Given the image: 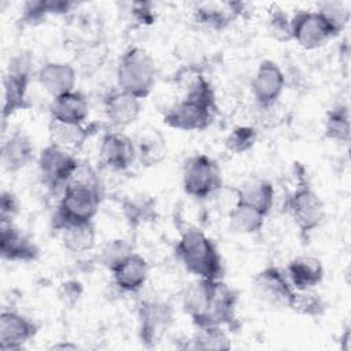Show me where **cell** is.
<instances>
[{
  "mask_svg": "<svg viewBox=\"0 0 351 351\" xmlns=\"http://www.w3.org/2000/svg\"><path fill=\"white\" fill-rule=\"evenodd\" d=\"M136 159L145 167L160 163L166 156V140L155 128L140 129L133 138Z\"/></svg>",
  "mask_w": 351,
  "mask_h": 351,
  "instance_id": "obj_24",
  "label": "cell"
},
{
  "mask_svg": "<svg viewBox=\"0 0 351 351\" xmlns=\"http://www.w3.org/2000/svg\"><path fill=\"white\" fill-rule=\"evenodd\" d=\"M133 252V245L129 240L112 239L103 245V248L99 252L97 261L107 270L112 271L122 261H125Z\"/></svg>",
  "mask_w": 351,
  "mask_h": 351,
  "instance_id": "obj_32",
  "label": "cell"
},
{
  "mask_svg": "<svg viewBox=\"0 0 351 351\" xmlns=\"http://www.w3.org/2000/svg\"><path fill=\"white\" fill-rule=\"evenodd\" d=\"M80 160L74 154L55 145L44 147L37 158L38 176L49 191H63L77 170Z\"/></svg>",
  "mask_w": 351,
  "mask_h": 351,
  "instance_id": "obj_7",
  "label": "cell"
},
{
  "mask_svg": "<svg viewBox=\"0 0 351 351\" xmlns=\"http://www.w3.org/2000/svg\"><path fill=\"white\" fill-rule=\"evenodd\" d=\"M156 64L152 56L140 47L128 48L117 66L118 89L143 100L151 95L156 84Z\"/></svg>",
  "mask_w": 351,
  "mask_h": 351,
  "instance_id": "obj_3",
  "label": "cell"
},
{
  "mask_svg": "<svg viewBox=\"0 0 351 351\" xmlns=\"http://www.w3.org/2000/svg\"><path fill=\"white\" fill-rule=\"evenodd\" d=\"M181 181L184 192L197 200L215 196L223 186L219 165L206 154H195L185 159Z\"/></svg>",
  "mask_w": 351,
  "mask_h": 351,
  "instance_id": "obj_5",
  "label": "cell"
},
{
  "mask_svg": "<svg viewBox=\"0 0 351 351\" xmlns=\"http://www.w3.org/2000/svg\"><path fill=\"white\" fill-rule=\"evenodd\" d=\"M106 119L114 130L132 125L141 112V100L121 89L110 92L103 100Z\"/></svg>",
  "mask_w": 351,
  "mask_h": 351,
  "instance_id": "obj_17",
  "label": "cell"
},
{
  "mask_svg": "<svg viewBox=\"0 0 351 351\" xmlns=\"http://www.w3.org/2000/svg\"><path fill=\"white\" fill-rule=\"evenodd\" d=\"M63 247L73 254L90 251L96 244V229L93 221L64 225L58 230Z\"/></svg>",
  "mask_w": 351,
  "mask_h": 351,
  "instance_id": "obj_25",
  "label": "cell"
},
{
  "mask_svg": "<svg viewBox=\"0 0 351 351\" xmlns=\"http://www.w3.org/2000/svg\"><path fill=\"white\" fill-rule=\"evenodd\" d=\"M32 64L30 55L25 52L14 55L10 59L3 77V129L14 114L27 110L32 106L27 96L29 84L32 80Z\"/></svg>",
  "mask_w": 351,
  "mask_h": 351,
  "instance_id": "obj_4",
  "label": "cell"
},
{
  "mask_svg": "<svg viewBox=\"0 0 351 351\" xmlns=\"http://www.w3.org/2000/svg\"><path fill=\"white\" fill-rule=\"evenodd\" d=\"M123 211L132 225H138L151 218L154 207L147 200H128L123 204Z\"/></svg>",
  "mask_w": 351,
  "mask_h": 351,
  "instance_id": "obj_36",
  "label": "cell"
},
{
  "mask_svg": "<svg viewBox=\"0 0 351 351\" xmlns=\"http://www.w3.org/2000/svg\"><path fill=\"white\" fill-rule=\"evenodd\" d=\"M101 202L100 184H69L62 191L58 207L52 217L53 230L64 225L90 222L96 217Z\"/></svg>",
  "mask_w": 351,
  "mask_h": 351,
  "instance_id": "obj_2",
  "label": "cell"
},
{
  "mask_svg": "<svg viewBox=\"0 0 351 351\" xmlns=\"http://www.w3.org/2000/svg\"><path fill=\"white\" fill-rule=\"evenodd\" d=\"M38 332V325L15 310H3L0 315V351H19Z\"/></svg>",
  "mask_w": 351,
  "mask_h": 351,
  "instance_id": "obj_14",
  "label": "cell"
},
{
  "mask_svg": "<svg viewBox=\"0 0 351 351\" xmlns=\"http://www.w3.org/2000/svg\"><path fill=\"white\" fill-rule=\"evenodd\" d=\"M132 14L136 18V21L143 23V25H151L155 21L152 3H147V1L133 3L132 4Z\"/></svg>",
  "mask_w": 351,
  "mask_h": 351,
  "instance_id": "obj_38",
  "label": "cell"
},
{
  "mask_svg": "<svg viewBox=\"0 0 351 351\" xmlns=\"http://www.w3.org/2000/svg\"><path fill=\"white\" fill-rule=\"evenodd\" d=\"M19 213V200L11 191H1L0 195V221H12Z\"/></svg>",
  "mask_w": 351,
  "mask_h": 351,
  "instance_id": "obj_37",
  "label": "cell"
},
{
  "mask_svg": "<svg viewBox=\"0 0 351 351\" xmlns=\"http://www.w3.org/2000/svg\"><path fill=\"white\" fill-rule=\"evenodd\" d=\"M193 19L197 25L211 30L225 29L234 19L226 3L223 4H202L193 12Z\"/></svg>",
  "mask_w": 351,
  "mask_h": 351,
  "instance_id": "obj_30",
  "label": "cell"
},
{
  "mask_svg": "<svg viewBox=\"0 0 351 351\" xmlns=\"http://www.w3.org/2000/svg\"><path fill=\"white\" fill-rule=\"evenodd\" d=\"M285 207L304 240L325 219L324 202L304 177H299L296 188L285 202Z\"/></svg>",
  "mask_w": 351,
  "mask_h": 351,
  "instance_id": "obj_6",
  "label": "cell"
},
{
  "mask_svg": "<svg viewBox=\"0 0 351 351\" xmlns=\"http://www.w3.org/2000/svg\"><path fill=\"white\" fill-rule=\"evenodd\" d=\"M228 217L230 229L239 234H255L261 232L266 219L263 213L239 199L228 211Z\"/></svg>",
  "mask_w": 351,
  "mask_h": 351,
  "instance_id": "obj_26",
  "label": "cell"
},
{
  "mask_svg": "<svg viewBox=\"0 0 351 351\" xmlns=\"http://www.w3.org/2000/svg\"><path fill=\"white\" fill-rule=\"evenodd\" d=\"M49 143L55 144L71 154L82 148L86 140L97 132V123H60L56 121H49L48 125Z\"/></svg>",
  "mask_w": 351,
  "mask_h": 351,
  "instance_id": "obj_23",
  "label": "cell"
},
{
  "mask_svg": "<svg viewBox=\"0 0 351 351\" xmlns=\"http://www.w3.org/2000/svg\"><path fill=\"white\" fill-rule=\"evenodd\" d=\"M252 291L261 302L271 307L289 310L296 293L285 271L273 265L263 267L254 276Z\"/></svg>",
  "mask_w": 351,
  "mask_h": 351,
  "instance_id": "obj_9",
  "label": "cell"
},
{
  "mask_svg": "<svg viewBox=\"0 0 351 351\" xmlns=\"http://www.w3.org/2000/svg\"><path fill=\"white\" fill-rule=\"evenodd\" d=\"M258 140V132L252 126H237L225 138V147L233 154H244L250 151Z\"/></svg>",
  "mask_w": 351,
  "mask_h": 351,
  "instance_id": "obj_34",
  "label": "cell"
},
{
  "mask_svg": "<svg viewBox=\"0 0 351 351\" xmlns=\"http://www.w3.org/2000/svg\"><path fill=\"white\" fill-rule=\"evenodd\" d=\"M36 80L38 85L53 99L75 90L77 73L70 63L47 62L38 69Z\"/></svg>",
  "mask_w": 351,
  "mask_h": 351,
  "instance_id": "obj_18",
  "label": "cell"
},
{
  "mask_svg": "<svg viewBox=\"0 0 351 351\" xmlns=\"http://www.w3.org/2000/svg\"><path fill=\"white\" fill-rule=\"evenodd\" d=\"M100 163L112 171H125L136 160V148L132 137L119 130H107L99 147Z\"/></svg>",
  "mask_w": 351,
  "mask_h": 351,
  "instance_id": "obj_13",
  "label": "cell"
},
{
  "mask_svg": "<svg viewBox=\"0 0 351 351\" xmlns=\"http://www.w3.org/2000/svg\"><path fill=\"white\" fill-rule=\"evenodd\" d=\"M215 112V103L181 97L165 111L163 122L171 129L182 132H200L206 130L213 123Z\"/></svg>",
  "mask_w": 351,
  "mask_h": 351,
  "instance_id": "obj_8",
  "label": "cell"
},
{
  "mask_svg": "<svg viewBox=\"0 0 351 351\" xmlns=\"http://www.w3.org/2000/svg\"><path fill=\"white\" fill-rule=\"evenodd\" d=\"M230 339L225 332L223 326L219 325H207V326H197L196 332L188 343L185 348L191 350H229L230 348Z\"/></svg>",
  "mask_w": 351,
  "mask_h": 351,
  "instance_id": "obj_29",
  "label": "cell"
},
{
  "mask_svg": "<svg viewBox=\"0 0 351 351\" xmlns=\"http://www.w3.org/2000/svg\"><path fill=\"white\" fill-rule=\"evenodd\" d=\"M350 110L346 104H337L332 107L324 121V136L325 138L341 144L350 141Z\"/></svg>",
  "mask_w": 351,
  "mask_h": 351,
  "instance_id": "obj_28",
  "label": "cell"
},
{
  "mask_svg": "<svg viewBox=\"0 0 351 351\" xmlns=\"http://www.w3.org/2000/svg\"><path fill=\"white\" fill-rule=\"evenodd\" d=\"M317 12L321 15L333 37L340 34L350 21V11L341 1H325L319 5Z\"/></svg>",
  "mask_w": 351,
  "mask_h": 351,
  "instance_id": "obj_31",
  "label": "cell"
},
{
  "mask_svg": "<svg viewBox=\"0 0 351 351\" xmlns=\"http://www.w3.org/2000/svg\"><path fill=\"white\" fill-rule=\"evenodd\" d=\"M52 350H75L77 346L75 344H71V343H58V344H53L51 347Z\"/></svg>",
  "mask_w": 351,
  "mask_h": 351,
  "instance_id": "obj_39",
  "label": "cell"
},
{
  "mask_svg": "<svg viewBox=\"0 0 351 351\" xmlns=\"http://www.w3.org/2000/svg\"><path fill=\"white\" fill-rule=\"evenodd\" d=\"M217 280H202L191 282L182 293V308L195 326H200L210 310L214 285Z\"/></svg>",
  "mask_w": 351,
  "mask_h": 351,
  "instance_id": "obj_21",
  "label": "cell"
},
{
  "mask_svg": "<svg viewBox=\"0 0 351 351\" xmlns=\"http://www.w3.org/2000/svg\"><path fill=\"white\" fill-rule=\"evenodd\" d=\"M49 115L52 121L60 123H85L89 115L88 99L80 90H73L53 97L49 104Z\"/></svg>",
  "mask_w": 351,
  "mask_h": 351,
  "instance_id": "obj_22",
  "label": "cell"
},
{
  "mask_svg": "<svg viewBox=\"0 0 351 351\" xmlns=\"http://www.w3.org/2000/svg\"><path fill=\"white\" fill-rule=\"evenodd\" d=\"M285 274L291 285L296 291H308L315 289L325 276L322 262L310 255H300L288 262L285 267Z\"/></svg>",
  "mask_w": 351,
  "mask_h": 351,
  "instance_id": "obj_20",
  "label": "cell"
},
{
  "mask_svg": "<svg viewBox=\"0 0 351 351\" xmlns=\"http://www.w3.org/2000/svg\"><path fill=\"white\" fill-rule=\"evenodd\" d=\"M137 321L141 341L152 346L173 324V307L162 300H143L137 306Z\"/></svg>",
  "mask_w": 351,
  "mask_h": 351,
  "instance_id": "obj_10",
  "label": "cell"
},
{
  "mask_svg": "<svg viewBox=\"0 0 351 351\" xmlns=\"http://www.w3.org/2000/svg\"><path fill=\"white\" fill-rule=\"evenodd\" d=\"M176 256L186 271L202 280H222L223 263L217 244L200 229H185L177 244Z\"/></svg>",
  "mask_w": 351,
  "mask_h": 351,
  "instance_id": "obj_1",
  "label": "cell"
},
{
  "mask_svg": "<svg viewBox=\"0 0 351 351\" xmlns=\"http://www.w3.org/2000/svg\"><path fill=\"white\" fill-rule=\"evenodd\" d=\"M291 32L292 40L307 51L318 49L333 38L321 15L310 10L298 11L291 16Z\"/></svg>",
  "mask_w": 351,
  "mask_h": 351,
  "instance_id": "obj_12",
  "label": "cell"
},
{
  "mask_svg": "<svg viewBox=\"0 0 351 351\" xmlns=\"http://www.w3.org/2000/svg\"><path fill=\"white\" fill-rule=\"evenodd\" d=\"M34 155L33 140L25 130L15 128L4 136L1 143V165L7 173L21 171L33 162Z\"/></svg>",
  "mask_w": 351,
  "mask_h": 351,
  "instance_id": "obj_16",
  "label": "cell"
},
{
  "mask_svg": "<svg viewBox=\"0 0 351 351\" xmlns=\"http://www.w3.org/2000/svg\"><path fill=\"white\" fill-rule=\"evenodd\" d=\"M111 274L112 281L119 291L136 293L143 289L148 280L149 265L143 255L133 252L125 261H122L111 271Z\"/></svg>",
  "mask_w": 351,
  "mask_h": 351,
  "instance_id": "obj_19",
  "label": "cell"
},
{
  "mask_svg": "<svg viewBox=\"0 0 351 351\" xmlns=\"http://www.w3.org/2000/svg\"><path fill=\"white\" fill-rule=\"evenodd\" d=\"M287 77L281 67L270 59L259 63L251 81V93L261 108L271 107L282 95Z\"/></svg>",
  "mask_w": 351,
  "mask_h": 351,
  "instance_id": "obj_11",
  "label": "cell"
},
{
  "mask_svg": "<svg viewBox=\"0 0 351 351\" xmlns=\"http://www.w3.org/2000/svg\"><path fill=\"white\" fill-rule=\"evenodd\" d=\"M267 33L278 43H288L292 40L291 32V18L278 5H271L267 16Z\"/></svg>",
  "mask_w": 351,
  "mask_h": 351,
  "instance_id": "obj_33",
  "label": "cell"
},
{
  "mask_svg": "<svg viewBox=\"0 0 351 351\" xmlns=\"http://www.w3.org/2000/svg\"><path fill=\"white\" fill-rule=\"evenodd\" d=\"M291 310L303 315L319 317L324 314L325 303L322 298L317 292H314V289L296 291Z\"/></svg>",
  "mask_w": 351,
  "mask_h": 351,
  "instance_id": "obj_35",
  "label": "cell"
},
{
  "mask_svg": "<svg viewBox=\"0 0 351 351\" xmlns=\"http://www.w3.org/2000/svg\"><path fill=\"white\" fill-rule=\"evenodd\" d=\"M276 191L269 180L256 178L237 188V199L258 208L266 217L273 208Z\"/></svg>",
  "mask_w": 351,
  "mask_h": 351,
  "instance_id": "obj_27",
  "label": "cell"
},
{
  "mask_svg": "<svg viewBox=\"0 0 351 351\" xmlns=\"http://www.w3.org/2000/svg\"><path fill=\"white\" fill-rule=\"evenodd\" d=\"M0 254L10 262H33L38 258L40 250L12 221H0Z\"/></svg>",
  "mask_w": 351,
  "mask_h": 351,
  "instance_id": "obj_15",
  "label": "cell"
}]
</instances>
